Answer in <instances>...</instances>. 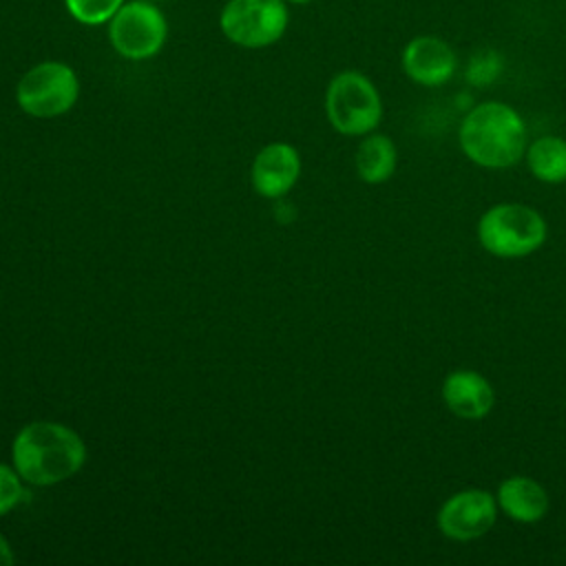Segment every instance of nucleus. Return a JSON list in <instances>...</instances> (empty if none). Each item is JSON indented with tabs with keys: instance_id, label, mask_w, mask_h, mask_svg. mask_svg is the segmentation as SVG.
Returning <instances> with one entry per match:
<instances>
[{
	"instance_id": "f257e3e1",
	"label": "nucleus",
	"mask_w": 566,
	"mask_h": 566,
	"mask_svg": "<svg viewBox=\"0 0 566 566\" xmlns=\"http://www.w3.org/2000/svg\"><path fill=\"white\" fill-rule=\"evenodd\" d=\"M11 460L27 484L53 486L84 467L86 444L69 424L33 420L15 433Z\"/></svg>"
},
{
	"instance_id": "f03ea898",
	"label": "nucleus",
	"mask_w": 566,
	"mask_h": 566,
	"mask_svg": "<svg viewBox=\"0 0 566 566\" xmlns=\"http://www.w3.org/2000/svg\"><path fill=\"white\" fill-rule=\"evenodd\" d=\"M460 148L486 168L513 166L526 150V126L504 102H482L460 124Z\"/></svg>"
},
{
	"instance_id": "7ed1b4c3",
	"label": "nucleus",
	"mask_w": 566,
	"mask_h": 566,
	"mask_svg": "<svg viewBox=\"0 0 566 566\" xmlns=\"http://www.w3.org/2000/svg\"><path fill=\"white\" fill-rule=\"evenodd\" d=\"M482 248L502 259H517L535 252L546 239V223L537 210L522 203L489 208L478 223Z\"/></svg>"
},
{
	"instance_id": "20e7f679",
	"label": "nucleus",
	"mask_w": 566,
	"mask_h": 566,
	"mask_svg": "<svg viewBox=\"0 0 566 566\" xmlns=\"http://www.w3.org/2000/svg\"><path fill=\"white\" fill-rule=\"evenodd\" d=\"M80 97V77L66 62L44 60L33 64L15 86V102L22 113L51 119L69 113Z\"/></svg>"
},
{
	"instance_id": "39448f33",
	"label": "nucleus",
	"mask_w": 566,
	"mask_h": 566,
	"mask_svg": "<svg viewBox=\"0 0 566 566\" xmlns=\"http://www.w3.org/2000/svg\"><path fill=\"white\" fill-rule=\"evenodd\" d=\"M325 113L338 133L367 135L382 117V102L367 75L360 71H340L327 84Z\"/></svg>"
},
{
	"instance_id": "423d86ee",
	"label": "nucleus",
	"mask_w": 566,
	"mask_h": 566,
	"mask_svg": "<svg viewBox=\"0 0 566 566\" xmlns=\"http://www.w3.org/2000/svg\"><path fill=\"white\" fill-rule=\"evenodd\" d=\"M106 35L119 57L133 62L150 60L168 40V18L157 2L128 0L108 20Z\"/></svg>"
},
{
	"instance_id": "0eeeda50",
	"label": "nucleus",
	"mask_w": 566,
	"mask_h": 566,
	"mask_svg": "<svg viewBox=\"0 0 566 566\" xmlns=\"http://www.w3.org/2000/svg\"><path fill=\"white\" fill-rule=\"evenodd\" d=\"M290 24L285 0H228L219 13V29L241 49L276 44Z\"/></svg>"
},
{
	"instance_id": "6e6552de",
	"label": "nucleus",
	"mask_w": 566,
	"mask_h": 566,
	"mask_svg": "<svg viewBox=\"0 0 566 566\" xmlns=\"http://www.w3.org/2000/svg\"><path fill=\"white\" fill-rule=\"evenodd\" d=\"M495 524V500L489 491L453 493L438 511V528L451 539H475Z\"/></svg>"
},
{
	"instance_id": "1a4fd4ad",
	"label": "nucleus",
	"mask_w": 566,
	"mask_h": 566,
	"mask_svg": "<svg viewBox=\"0 0 566 566\" xmlns=\"http://www.w3.org/2000/svg\"><path fill=\"white\" fill-rule=\"evenodd\" d=\"M402 71L422 86H440L451 80L458 66L455 51L436 35L411 38L402 49Z\"/></svg>"
},
{
	"instance_id": "9d476101",
	"label": "nucleus",
	"mask_w": 566,
	"mask_h": 566,
	"mask_svg": "<svg viewBox=\"0 0 566 566\" xmlns=\"http://www.w3.org/2000/svg\"><path fill=\"white\" fill-rule=\"evenodd\" d=\"M301 157L294 146L285 142H274L263 146L250 168L252 188L268 199L285 195L298 179Z\"/></svg>"
},
{
	"instance_id": "9b49d317",
	"label": "nucleus",
	"mask_w": 566,
	"mask_h": 566,
	"mask_svg": "<svg viewBox=\"0 0 566 566\" xmlns=\"http://www.w3.org/2000/svg\"><path fill=\"white\" fill-rule=\"evenodd\" d=\"M442 398L458 418L478 420L491 411L495 394L489 380L478 371L455 369L442 382Z\"/></svg>"
},
{
	"instance_id": "f8f14e48",
	"label": "nucleus",
	"mask_w": 566,
	"mask_h": 566,
	"mask_svg": "<svg viewBox=\"0 0 566 566\" xmlns=\"http://www.w3.org/2000/svg\"><path fill=\"white\" fill-rule=\"evenodd\" d=\"M497 504L511 520L528 524L544 517L548 511V495L539 482L524 475H513L500 484Z\"/></svg>"
},
{
	"instance_id": "ddd939ff",
	"label": "nucleus",
	"mask_w": 566,
	"mask_h": 566,
	"mask_svg": "<svg viewBox=\"0 0 566 566\" xmlns=\"http://www.w3.org/2000/svg\"><path fill=\"white\" fill-rule=\"evenodd\" d=\"M356 172L367 184H382L396 170V146L385 135H369L356 148Z\"/></svg>"
},
{
	"instance_id": "4468645a",
	"label": "nucleus",
	"mask_w": 566,
	"mask_h": 566,
	"mask_svg": "<svg viewBox=\"0 0 566 566\" xmlns=\"http://www.w3.org/2000/svg\"><path fill=\"white\" fill-rule=\"evenodd\" d=\"M528 170L548 184L566 181V139L546 135L535 139L526 150Z\"/></svg>"
},
{
	"instance_id": "2eb2a0df",
	"label": "nucleus",
	"mask_w": 566,
	"mask_h": 566,
	"mask_svg": "<svg viewBox=\"0 0 566 566\" xmlns=\"http://www.w3.org/2000/svg\"><path fill=\"white\" fill-rule=\"evenodd\" d=\"M126 0H64L69 15L84 27H102L119 11Z\"/></svg>"
},
{
	"instance_id": "dca6fc26",
	"label": "nucleus",
	"mask_w": 566,
	"mask_h": 566,
	"mask_svg": "<svg viewBox=\"0 0 566 566\" xmlns=\"http://www.w3.org/2000/svg\"><path fill=\"white\" fill-rule=\"evenodd\" d=\"M22 482L24 480L13 467L0 462V517L13 511L27 497Z\"/></svg>"
},
{
	"instance_id": "f3484780",
	"label": "nucleus",
	"mask_w": 566,
	"mask_h": 566,
	"mask_svg": "<svg viewBox=\"0 0 566 566\" xmlns=\"http://www.w3.org/2000/svg\"><path fill=\"white\" fill-rule=\"evenodd\" d=\"M500 73V60L495 57V53H480L471 60L467 77L471 84H489L497 77Z\"/></svg>"
},
{
	"instance_id": "a211bd4d",
	"label": "nucleus",
	"mask_w": 566,
	"mask_h": 566,
	"mask_svg": "<svg viewBox=\"0 0 566 566\" xmlns=\"http://www.w3.org/2000/svg\"><path fill=\"white\" fill-rule=\"evenodd\" d=\"M15 562V555H13V548L9 544V539L0 533V566H9Z\"/></svg>"
},
{
	"instance_id": "6ab92c4d",
	"label": "nucleus",
	"mask_w": 566,
	"mask_h": 566,
	"mask_svg": "<svg viewBox=\"0 0 566 566\" xmlns=\"http://www.w3.org/2000/svg\"><path fill=\"white\" fill-rule=\"evenodd\" d=\"M287 4H310V2H314V0H285Z\"/></svg>"
},
{
	"instance_id": "aec40b11",
	"label": "nucleus",
	"mask_w": 566,
	"mask_h": 566,
	"mask_svg": "<svg viewBox=\"0 0 566 566\" xmlns=\"http://www.w3.org/2000/svg\"><path fill=\"white\" fill-rule=\"evenodd\" d=\"M148 2H157V4H159V2H164V0H148Z\"/></svg>"
}]
</instances>
